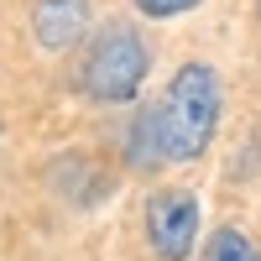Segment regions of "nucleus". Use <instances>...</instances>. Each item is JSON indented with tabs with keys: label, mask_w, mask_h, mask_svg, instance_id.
Masks as SVG:
<instances>
[{
	"label": "nucleus",
	"mask_w": 261,
	"mask_h": 261,
	"mask_svg": "<svg viewBox=\"0 0 261 261\" xmlns=\"http://www.w3.org/2000/svg\"><path fill=\"white\" fill-rule=\"evenodd\" d=\"M220 125V73L209 63H188L172 73L162 105L146 115V136L162 162H193Z\"/></svg>",
	"instance_id": "1"
},
{
	"label": "nucleus",
	"mask_w": 261,
	"mask_h": 261,
	"mask_svg": "<svg viewBox=\"0 0 261 261\" xmlns=\"http://www.w3.org/2000/svg\"><path fill=\"white\" fill-rule=\"evenodd\" d=\"M141 79H146V42L130 27H110L84 63V89L105 105H120L141 89Z\"/></svg>",
	"instance_id": "2"
},
{
	"label": "nucleus",
	"mask_w": 261,
	"mask_h": 261,
	"mask_svg": "<svg viewBox=\"0 0 261 261\" xmlns=\"http://www.w3.org/2000/svg\"><path fill=\"white\" fill-rule=\"evenodd\" d=\"M146 235H151V251L162 261H188L193 235H199V199L183 188H162L146 204Z\"/></svg>",
	"instance_id": "3"
},
{
	"label": "nucleus",
	"mask_w": 261,
	"mask_h": 261,
	"mask_svg": "<svg viewBox=\"0 0 261 261\" xmlns=\"http://www.w3.org/2000/svg\"><path fill=\"white\" fill-rule=\"evenodd\" d=\"M32 27H37V42L47 53H63V47H73V42L84 37V27H89V6H84V0H37Z\"/></svg>",
	"instance_id": "4"
},
{
	"label": "nucleus",
	"mask_w": 261,
	"mask_h": 261,
	"mask_svg": "<svg viewBox=\"0 0 261 261\" xmlns=\"http://www.w3.org/2000/svg\"><path fill=\"white\" fill-rule=\"evenodd\" d=\"M209 261H261V251L246 241L241 230H220L214 246H209Z\"/></svg>",
	"instance_id": "5"
},
{
	"label": "nucleus",
	"mask_w": 261,
	"mask_h": 261,
	"mask_svg": "<svg viewBox=\"0 0 261 261\" xmlns=\"http://www.w3.org/2000/svg\"><path fill=\"white\" fill-rule=\"evenodd\" d=\"M136 6H141L146 16H183V11L199 6V0H136Z\"/></svg>",
	"instance_id": "6"
}]
</instances>
